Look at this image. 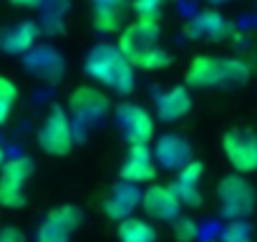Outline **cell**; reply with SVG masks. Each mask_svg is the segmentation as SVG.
<instances>
[{"instance_id": "1", "label": "cell", "mask_w": 257, "mask_h": 242, "mask_svg": "<svg viewBox=\"0 0 257 242\" xmlns=\"http://www.w3.org/2000/svg\"><path fill=\"white\" fill-rule=\"evenodd\" d=\"M159 38H162L159 23L134 21L132 26H126L121 31L116 48L121 51V56L128 63H132V68L159 71V68H167L172 63V56L159 46Z\"/></svg>"}, {"instance_id": "2", "label": "cell", "mask_w": 257, "mask_h": 242, "mask_svg": "<svg viewBox=\"0 0 257 242\" xmlns=\"http://www.w3.org/2000/svg\"><path fill=\"white\" fill-rule=\"evenodd\" d=\"M252 71L242 58H217V56H197L187 68V86L192 88H232L244 86Z\"/></svg>"}, {"instance_id": "3", "label": "cell", "mask_w": 257, "mask_h": 242, "mask_svg": "<svg viewBox=\"0 0 257 242\" xmlns=\"http://www.w3.org/2000/svg\"><path fill=\"white\" fill-rule=\"evenodd\" d=\"M86 73L93 81H101L111 88H116L118 93H132L137 81H134V68L128 63L121 51L116 46H96L88 58H86Z\"/></svg>"}, {"instance_id": "4", "label": "cell", "mask_w": 257, "mask_h": 242, "mask_svg": "<svg viewBox=\"0 0 257 242\" xmlns=\"http://www.w3.org/2000/svg\"><path fill=\"white\" fill-rule=\"evenodd\" d=\"M217 199H219V212L224 219L229 222H239L247 219L254 212V187L242 177V174H229L222 177V182L217 184Z\"/></svg>"}, {"instance_id": "5", "label": "cell", "mask_w": 257, "mask_h": 242, "mask_svg": "<svg viewBox=\"0 0 257 242\" xmlns=\"http://www.w3.org/2000/svg\"><path fill=\"white\" fill-rule=\"evenodd\" d=\"M33 174V162L28 157L6 159L0 167V207L21 209L26 204V187Z\"/></svg>"}, {"instance_id": "6", "label": "cell", "mask_w": 257, "mask_h": 242, "mask_svg": "<svg viewBox=\"0 0 257 242\" xmlns=\"http://www.w3.org/2000/svg\"><path fill=\"white\" fill-rule=\"evenodd\" d=\"M38 147L51 154V157H66L71 149H73V124H71V116L61 108V106H53L43 124L38 129Z\"/></svg>"}, {"instance_id": "7", "label": "cell", "mask_w": 257, "mask_h": 242, "mask_svg": "<svg viewBox=\"0 0 257 242\" xmlns=\"http://www.w3.org/2000/svg\"><path fill=\"white\" fill-rule=\"evenodd\" d=\"M113 113H116V127L121 137L128 142V147H137V144L149 147V142L154 139V118L144 106L121 101Z\"/></svg>"}, {"instance_id": "8", "label": "cell", "mask_w": 257, "mask_h": 242, "mask_svg": "<svg viewBox=\"0 0 257 242\" xmlns=\"http://www.w3.org/2000/svg\"><path fill=\"white\" fill-rule=\"evenodd\" d=\"M222 152L237 174L257 172V132L252 129H229L222 137Z\"/></svg>"}, {"instance_id": "9", "label": "cell", "mask_w": 257, "mask_h": 242, "mask_svg": "<svg viewBox=\"0 0 257 242\" xmlns=\"http://www.w3.org/2000/svg\"><path fill=\"white\" fill-rule=\"evenodd\" d=\"M81 219L83 212L76 204H61L43 217L36 232V242H71L73 232L81 227Z\"/></svg>"}, {"instance_id": "10", "label": "cell", "mask_w": 257, "mask_h": 242, "mask_svg": "<svg viewBox=\"0 0 257 242\" xmlns=\"http://www.w3.org/2000/svg\"><path fill=\"white\" fill-rule=\"evenodd\" d=\"M68 108H71L76 121H81V124H86V127H93V124H98V121L106 118V113L111 111V101L98 88L81 86V88H76L71 93Z\"/></svg>"}, {"instance_id": "11", "label": "cell", "mask_w": 257, "mask_h": 242, "mask_svg": "<svg viewBox=\"0 0 257 242\" xmlns=\"http://www.w3.org/2000/svg\"><path fill=\"white\" fill-rule=\"evenodd\" d=\"M142 209L149 219L174 222L182 212V202L177 199L169 184H152L147 192H142Z\"/></svg>"}, {"instance_id": "12", "label": "cell", "mask_w": 257, "mask_h": 242, "mask_svg": "<svg viewBox=\"0 0 257 242\" xmlns=\"http://www.w3.org/2000/svg\"><path fill=\"white\" fill-rule=\"evenodd\" d=\"M121 179L128 184H142V182H154L157 179V162L149 147L137 144L128 147L126 162L121 164Z\"/></svg>"}, {"instance_id": "13", "label": "cell", "mask_w": 257, "mask_h": 242, "mask_svg": "<svg viewBox=\"0 0 257 242\" xmlns=\"http://www.w3.org/2000/svg\"><path fill=\"white\" fill-rule=\"evenodd\" d=\"M139 204H142V189H139V184L118 182V184L108 192V197L103 199V212H106V217L121 222V219L132 217Z\"/></svg>"}, {"instance_id": "14", "label": "cell", "mask_w": 257, "mask_h": 242, "mask_svg": "<svg viewBox=\"0 0 257 242\" xmlns=\"http://www.w3.org/2000/svg\"><path fill=\"white\" fill-rule=\"evenodd\" d=\"M202 174H204V164L194 159L177 172V179L169 187L182 202V207H202V192H199Z\"/></svg>"}, {"instance_id": "15", "label": "cell", "mask_w": 257, "mask_h": 242, "mask_svg": "<svg viewBox=\"0 0 257 242\" xmlns=\"http://www.w3.org/2000/svg\"><path fill=\"white\" fill-rule=\"evenodd\" d=\"M152 154H154V162H157L159 167H164V169H177V172L192 162V147H189V142L182 139V137H177V134L162 137V139L157 142V147H154Z\"/></svg>"}, {"instance_id": "16", "label": "cell", "mask_w": 257, "mask_h": 242, "mask_svg": "<svg viewBox=\"0 0 257 242\" xmlns=\"http://www.w3.org/2000/svg\"><path fill=\"white\" fill-rule=\"evenodd\" d=\"M189 108H192V96H189L187 86H174V88L159 93L154 101L157 118L164 121V124H174L177 118L189 113Z\"/></svg>"}, {"instance_id": "17", "label": "cell", "mask_w": 257, "mask_h": 242, "mask_svg": "<svg viewBox=\"0 0 257 242\" xmlns=\"http://www.w3.org/2000/svg\"><path fill=\"white\" fill-rule=\"evenodd\" d=\"M38 38V26L31 23V21H23V23H16L6 31H0V48L6 53H26Z\"/></svg>"}, {"instance_id": "18", "label": "cell", "mask_w": 257, "mask_h": 242, "mask_svg": "<svg viewBox=\"0 0 257 242\" xmlns=\"http://www.w3.org/2000/svg\"><path fill=\"white\" fill-rule=\"evenodd\" d=\"M189 33H194V36H204V38H212V41H219V38L229 36L232 28H229V23H227L219 13L207 11V13H199V16L192 21Z\"/></svg>"}, {"instance_id": "19", "label": "cell", "mask_w": 257, "mask_h": 242, "mask_svg": "<svg viewBox=\"0 0 257 242\" xmlns=\"http://www.w3.org/2000/svg\"><path fill=\"white\" fill-rule=\"evenodd\" d=\"M116 234L121 242H157V229L147 219H139V217L121 219Z\"/></svg>"}, {"instance_id": "20", "label": "cell", "mask_w": 257, "mask_h": 242, "mask_svg": "<svg viewBox=\"0 0 257 242\" xmlns=\"http://www.w3.org/2000/svg\"><path fill=\"white\" fill-rule=\"evenodd\" d=\"M121 18H123V3L96 6L93 11V26L101 33H116L121 28Z\"/></svg>"}, {"instance_id": "21", "label": "cell", "mask_w": 257, "mask_h": 242, "mask_svg": "<svg viewBox=\"0 0 257 242\" xmlns=\"http://www.w3.org/2000/svg\"><path fill=\"white\" fill-rule=\"evenodd\" d=\"M16 98H18V86L8 76H0V127L8 121V116L16 106Z\"/></svg>"}, {"instance_id": "22", "label": "cell", "mask_w": 257, "mask_h": 242, "mask_svg": "<svg viewBox=\"0 0 257 242\" xmlns=\"http://www.w3.org/2000/svg\"><path fill=\"white\" fill-rule=\"evenodd\" d=\"M164 3H167V0H132V8H134V13H137L139 21H144V23H159L162 11H164Z\"/></svg>"}, {"instance_id": "23", "label": "cell", "mask_w": 257, "mask_h": 242, "mask_svg": "<svg viewBox=\"0 0 257 242\" xmlns=\"http://www.w3.org/2000/svg\"><path fill=\"white\" fill-rule=\"evenodd\" d=\"M222 242H254L252 227L239 219V222H227V227L222 229Z\"/></svg>"}, {"instance_id": "24", "label": "cell", "mask_w": 257, "mask_h": 242, "mask_svg": "<svg viewBox=\"0 0 257 242\" xmlns=\"http://www.w3.org/2000/svg\"><path fill=\"white\" fill-rule=\"evenodd\" d=\"M172 232H174V239L177 242H194L197 239V222L189 219V217H177L172 222Z\"/></svg>"}, {"instance_id": "25", "label": "cell", "mask_w": 257, "mask_h": 242, "mask_svg": "<svg viewBox=\"0 0 257 242\" xmlns=\"http://www.w3.org/2000/svg\"><path fill=\"white\" fill-rule=\"evenodd\" d=\"M0 242H26V237L18 227H3L0 229Z\"/></svg>"}, {"instance_id": "26", "label": "cell", "mask_w": 257, "mask_h": 242, "mask_svg": "<svg viewBox=\"0 0 257 242\" xmlns=\"http://www.w3.org/2000/svg\"><path fill=\"white\" fill-rule=\"evenodd\" d=\"M13 6H23V8H31V6H38V0H11Z\"/></svg>"}, {"instance_id": "27", "label": "cell", "mask_w": 257, "mask_h": 242, "mask_svg": "<svg viewBox=\"0 0 257 242\" xmlns=\"http://www.w3.org/2000/svg\"><path fill=\"white\" fill-rule=\"evenodd\" d=\"M96 6H111V3H123V0H93Z\"/></svg>"}, {"instance_id": "28", "label": "cell", "mask_w": 257, "mask_h": 242, "mask_svg": "<svg viewBox=\"0 0 257 242\" xmlns=\"http://www.w3.org/2000/svg\"><path fill=\"white\" fill-rule=\"evenodd\" d=\"M3 162H6V154H3V147H0V167H3Z\"/></svg>"}, {"instance_id": "29", "label": "cell", "mask_w": 257, "mask_h": 242, "mask_svg": "<svg viewBox=\"0 0 257 242\" xmlns=\"http://www.w3.org/2000/svg\"><path fill=\"white\" fill-rule=\"evenodd\" d=\"M212 3H229V0H212Z\"/></svg>"}]
</instances>
